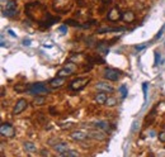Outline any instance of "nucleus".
Segmentation results:
<instances>
[{
    "label": "nucleus",
    "instance_id": "1",
    "mask_svg": "<svg viewBox=\"0 0 165 157\" xmlns=\"http://www.w3.org/2000/svg\"><path fill=\"white\" fill-rule=\"evenodd\" d=\"M27 91H28L29 94H32V95H47V94H50L51 89L47 87V85L43 84V82H36V84L29 85Z\"/></svg>",
    "mask_w": 165,
    "mask_h": 157
},
{
    "label": "nucleus",
    "instance_id": "2",
    "mask_svg": "<svg viewBox=\"0 0 165 157\" xmlns=\"http://www.w3.org/2000/svg\"><path fill=\"white\" fill-rule=\"evenodd\" d=\"M1 13H3L4 17H8V18L15 17L17 13H18L17 1H14V0H9V1H6V4L3 6V9H1Z\"/></svg>",
    "mask_w": 165,
    "mask_h": 157
},
{
    "label": "nucleus",
    "instance_id": "3",
    "mask_svg": "<svg viewBox=\"0 0 165 157\" xmlns=\"http://www.w3.org/2000/svg\"><path fill=\"white\" fill-rule=\"evenodd\" d=\"M89 82H90L89 77H78V79H75L74 81L70 82L69 89L72 90V91H80V90H83Z\"/></svg>",
    "mask_w": 165,
    "mask_h": 157
},
{
    "label": "nucleus",
    "instance_id": "4",
    "mask_svg": "<svg viewBox=\"0 0 165 157\" xmlns=\"http://www.w3.org/2000/svg\"><path fill=\"white\" fill-rule=\"evenodd\" d=\"M103 76H104V79L109 80V81H118L121 77V71L112 67H106L104 71H103Z\"/></svg>",
    "mask_w": 165,
    "mask_h": 157
},
{
    "label": "nucleus",
    "instance_id": "5",
    "mask_svg": "<svg viewBox=\"0 0 165 157\" xmlns=\"http://www.w3.org/2000/svg\"><path fill=\"white\" fill-rule=\"evenodd\" d=\"M75 70H76V65L69 61V62L65 65V66L61 68L59 72H57V76H61V77H66V76H70V75L74 74Z\"/></svg>",
    "mask_w": 165,
    "mask_h": 157
},
{
    "label": "nucleus",
    "instance_id": "6",
    "mask_svg": "<svg viewBox=\"0 0 165 157\" xmlns=\"http://www.w3.org/2000/svg\"><path fill=\"white\" fill-rule=\"evenodd\" d=\"M0 133L3 137H8V138H13L15 136V129L11 124L9 123H3L0 127Z\"/></svg>",
    "mask_w": 165,
    "mask_h": 157
},
{
    "label": "nucleus",
    "instance_id": "7",
    "mask_svg": "<svg viewBox=\"0 0 165 157\" xmlns=\"http://www.w3.org/2000/svg\"><path fill=\"white\" fill-rule=\"evenodd\" d=\"M27 106H28V101H27L25 99H19V100L15 103V105L13 108V115H18V114H21L22 112H24L27 109Z\"/></svg>",
    "mask_w": 165,
    "mask_h": 157
},
{
    "label": "nucleus",
    "instance_id": "8",
    "mask_svg": "<svg viewBox=\"0 0 165 157\" xmlns=\"http://www.w3.org/2000/svg\"><path fill=\"white\" fill-rule=\"evenodd\" d=\"M122 18V13L120 11L118 8H112L109 11H108V15H107V19L109 22H117Z\"/></svg>",
    "mask_w": 165,
    "mask_h": 157
},
{
    "label": "nucleus",
    "instance_id": "9",
    "mask_svg": "<svg viewBox=\"0 0 165 157\" xmlns=\"http://www.w3.org/2000/svg\"><path fill=\"white\" fill-rule=\"evenodd\" d=\"M88 136L90 137V138H94V139H98V141H103L106 139V133L104 131H102V129H91V131L88 132Z\"/></svg>",
    "mask_w": 165,
    "mask_h": 157
},
{
    "label": "nucleus",
    "instance_id": "10",
    "mask_svg": "<svg viewBox=\"0 0 165 157\" xmlns=\"http://www.w3.org/2000/svg\"><path fill=\"white\" fill-rule=\"evenodd\" d=\"M52 150L56 152V153H59V155H62L64 152H66L67 150H70V146L66 143V142H59V143H56L55 146H52Z\"/></svg>",
    "mask_w": 165,
    "mask_h": 157
},
{
    "label": "nucleus",
    "instance_id": "11",
    "mask_svg": "<svg viewBox=\"0 0 165 157\" xmlns=\"http://www.w3.org/2000/svg\"><path fill=\"white\" fill-rule=\"evenodd\" d=\"M95 87H97L98 91H104V93H113L114 91L113 87L106 81H98L95 84Z\"/></svg>",
    "mask_w": 165,
    "mask_h": 157
},
{
    "label": "nucleus",
    "instance_id": "12",
    "mask_svg": "<svg viewBox=\"0 0 165 157\" xmlns=\"http://www.w3.org/2000/svg\"><path fill=\"white\" fill-rule=\"evenodd\" d=\"M88 137H89L88 133L83 132V131H75V132L70 133V138L74 139V141H78V142H83V141H85Z\"/></svg>",
    "mask_w": 165,
    "mask_h": 157
},
{
    "label": "nucleus",
    "instance_id": "13",
    "mask_svg": "<svg viewBox=\"0 0 165 157\" xmlns=\"http://www.w3.org/2000/svg\"><path fill=\"white\" fill-rule=\"evenodd\" d=\"M65 84V77H61V76H56L55 79L50 80V87L51 89H59Z\"/></svg>",
    "mask_w": 165,
    "mask_h": 157
},
{
    "label": "nucleus",
    "instance_id": "14",
    "mask_svg": "<svg viewBox=\"0 0 165 157\" xmlns=\"http://www.w3.org/2000/svg\"><path fill=\"white\" fill-rule=\"evenodd\" d=\"M135 19H136V14L132 10H126L122 13L121 20H123L125 23H132V22H135Z\"/></svg>",
    "mask_w": 165,
    "mask_h": 157
},
{
    "label": "nucleus",
    "instance_id": "15",
    "mask_svg": "<svg viewBox=\"0 0 165 157\" xmlns=\"http://www.w3.org/2000/svg\"><path fill=\"white\" fill-rule=\"evenodd\" d=\"M108 93H104V91H98V94H95L94 100L98 103L99 105H104L107 103V99H108Z\"/></svg>",
    "mask_w": 165,
    "mask_h": 157
},
{
    "label": "nucleus",
    "instance_id": "16",
    "mask_svg": "<svg viewBox=\"0 0 165 157\" xmlns=\"http://www.w3.org/2000/svg\"><path fill=\"white\" fill-rule=\"evenodd\" d=\"M97 51H98V53H101L102 56L108 55V52H109L108 43H107V42H99V43H97Z\"/></svg>",
    "mask_w": 165,
    "mask_h": 157
},
{
    "label": "nucleus",
    "instance_id": "17",
    "mask_svg": "<svg viewBox=\"0 0 165 157\" xmlns=\"http://www.w3.org/2000/svg\"><path fill=\"white\" fill-rule=\"evenodd\" d=\"M93 125L95 128H98V129H102V131H109V123L108 122H106V120H99V122H94Z\"/></svg>",
    "mask_w": 165,
    "mask_h": 157
},
{
    "label": "nucleus",
    "instance_id": "18",
    "mask_svg": "<svg viewBox=\"0 0 165 157\" xmlns=\"http://www.w3.org/2000/svg\"><path fill=\"white\" fill-rule=\"evenodd\" d=\"M23 148H24V151L28 152V153H34V152L37 151V146L33 142H24L23 143Z\"/></svg>",
    "mask_w": 165,
    "mask_h": 157
},
{
    "label": "nucleus",
    "instance_id": "19",
    "mask_svg": "<svg viewBox=\"0 0 165 157\" xmlns=\"http://www.w3.org/2000/svg\"><path fill=\"white\" fill-rule=\"evenodd\" d=\"M121 30H125V28H122V27H117V28H109V27H107V28H99L97 32L99 34H102V33H108V32H121Z\"/></svg>",
    "mask_w": 165,
    "mask_h": 157
},
{
    "label": "nucleus",
    "instance_id": "20",
    "mask_svg": "<svg viewBox=\"0 0 165 157\" xmlns=\"http://www.w3.org/2000/svg\"><path fill=\"white\" fill-rule=\"evenodd\" d=\"M88 61H89L90 63H104V58H101V57H97V56H88L86 57Z\"/></svg>",
    "mask_w": 165,
    "mask_h": 157
},
{
    "label": "nucleus",
    "instance_id": "21",
    "mask_svg": "<svg viewBox=\"0 0 165 157\" xmlns=\"http://www.w3.org/2000/svg\"><path fill=\"white\" fill-rule=\"evenodd\" d=\"M61 156H65V157H78L79 156V152L78 151H74V150H67L66 152H64Z\"/></svg>",
    "mask_w": 165,
    "mask_h": 157
},
{
    "label": "nucleus",
    "instance_id": "22",
    "mask_svg": "<svg viewBox=\"0 0 165 157\" xmlns=\"http://www.w3.org/2000/svg\"><path fill=\"white\" fill-rule=\"evenodd\" d=\"M117 104V99L116 98H113V96H108V99H107V103H106V105L107 106H114Z\"/></svg>",
    "mask_w": 165,
    "mask_h": 157
},
{
    "label": "nucleus",
    "instance_id": "23",
    "mask_svg": "<svg viewBox=\"0 0 165 157\" xmlns=\"http://www.w3.org/2000/svg\"><path fill=\"white\" fill-rule=\"evenodd\" d=\"M65 24L66 25H72V27H81L79 22L74 20V19H67V20H65Z\"/></svg>",
    "mask_w": 165,
    "mask_h": 157
},
{
    "label": "nucleus",
    "instance_id": "24",
    "mask_svg": "<svg viewBox=\"0 0 165 157\" xmlns=\"http://www.w3.org/2000/svg\"><path fill=\"white\" fill-rule=\"evenodd\" d=\"M120 93H121V95H122V98H127V87H126V85H122L121 87H120Z\"/></svg>",
    "mask_w": 165,
    "mask_h": 157
},
{
    "label": "nucleus",
    "instance_id": "25",
    "mask_svg": "<svg viewBox=\"0 0 165 157\" xmlns=\"http://www.w3.org/2000/svg\"><path fill=\"white\" fill-rule=\"evenodd\" d=\"M46 101V98H36L33 100V105H41Z\"/></svg>",
    "mask_w": 165,
    "mask_h": 157
},
{
    "label": "nucleus",
    "instance_id": "26",
    "mask_svg": "<svg viewBox=\"0 0 165 157\" xmlns=\"http://www.w3.org/2000/svg\"><path fill=\"white\" fill-rule=\"evenodd\" d=\"M142 91H144V100H147V82L142 84Z\"/></svg>",
    "mask_w": 165,
    "mask_h": 157
},
{
    "label": "nucleus",
    "instance_id": "27",
    "mask_svg": "<svg viewBox=\"0 0 165 157\" xmlns=\"http://www.w3.org/2000/svg\"><path fill=\"white\" fill-rule=\"evenodd\" d=\"M90 24H95V20H90V22H86L84 23V24H81V28L86 29V28H90Z\"/></svg>",
    "mask_w": 165,
    "mask_h": 157
},
{
    "label": "nucleus",
    "instance_id": "28",
    "mask_svg": "<svg viewBox=\"0 0 165 157\" xmlns=\"http://www.w3.org/2000/svg\"><path fill=\"white\" fill-rule=\"evenodd\" d=\"M59 142H61V139H59V138H51L48 141V144H50V146H55V144L59 143Z\"/></svg>",
    "mask_w": 165,
    "mask_h": 157
},
{
    "label": "nucleus",
    "instance_id": "29",
    "mask_svg": "<svg viewBox=\"0 0 165 157\" xmlns=\"http://www.w3.org/2000/svg\"><path fill=\"white\" fill-rule=\"evenodd\" d=\"M158 138H159V141H160V142L165 143V131H163V132H160V133H159Z\"/></svg>",
    "mask_w": 165,
    "mask_h": 157
},
{
    "label": "nucleus",
    "instance_id": "30",
    "mask_svg": "<svg viewBox=\"0 0 165 157\" xmlns=\"http://www.w3.org/2000/svg\"><path fill=\"white\" fill-rule=\"evenodd\" d=\"M23 85H17L14 87L15 91H18V93H22V91H25V90H28V87H22Z\"/></svg>",
    "mask_w": 165,
    "mask_h": 157
},
{
    "label": "nucleus",
    "instance_id": "31",
    "mask_svg": "<svg viewBox=\"0 0 165 157\" xmlns=\"http://www.w3.org/2000/svg\"><path fill=\"white\" fill-rule=\"evenodd\" d=\"M146 46H147V43H141V44H137V46H135V49H136V51H141V49L146 48Z\"/></svg>",
    "mask_w": 165,
    "mask_h": 157
},
{
    "label": "nucleus",
    "instance_id": "32",
    "mask_svg": "<svg viewBox=\"0 0 165 157\" xmlns=\"http://www.w3.org/2000/svg\"><path fill=\"white\" fill-rule=\"evenodd\" d=\"M154 55H155V63L154 65H155V66H158V63L160 62V53L159 52H155Z\"/></svg>",
    "mask_w": 165,
    "mask_h": 157
},
{
    "label": "nucleus",
    "instance_id": "33",
    "mask_svg": "<svg viewBox=\"0 0 165 157\" xmlns=\"http://www.w3.org/2000/svg\"><path fill=\"white\" fill-rule=\"evenodd\" d=\"M164 29H165V25H163L161 27V29H160L159 30V32H158V34H156V39H159V38H161V34H163V32H164Z\"/></svg>",
    "mask_w": 165,
    "mask_h": 157
},
{
    "label": "nucleus",
    "instance_id": "34",
    "mask_svg": "<svg viewBox=\"0 0 165 157\" xmlns=\"http://www.w3.org/2000/svg\"><path fill=\"white\" fill-rule=\"evenodd\" d=\"M59 30H60L61 33H66V32H67V27H66V24H65V25H61L60 28H59Z\"/></svg>",
    "mask_w": 165,
    "mask_h": 157
},
{
    "label": "nucleus",
    "instance_id": "35",
    "mask_svg": "<svg viewBox=\"0 0 165 157\" xmlns=\"http://www.w3.org/2000/svg\"><path fill=\"white\" fill-rule=\"evenodd\" d=\"M72 123H67V124H61V128L62 129H66V128H71Z\"/></svg>",
    "mask_w": 165,
    "mask_h": 157
},
{
    "label": "nucleus",
    "instance_id": "36",
    "mask_svg": "<svg viewBox=\"0 0 165 157\" xmlns=\"http://www.w3.org/2000/svg\"><path fill=\"white\" fill-rule=\"evenodd\" d=\"M23 44H24V46H29L30 44V39H27V38H24V39H23Z\"/></svg>",
    "mask_w": 165,
    "mask_h": 157
},
{
    "label": "nucleus",
    "instance_id": "37",
    "mask_svg": "<svg viewBox=\"0 0 165 157\" xmlns=\"http://www.w3.org/2000/svg\"><path fill=\"white\" fill-rule=\"evenodd\" d=\"M8 33H9V34H10V36H11V37H17V36H15V33L13 32V30H10V29H9V30H8Z\"/></svg>",
    "mask_w": 165,
    "mask_h": 157
},
{
    "label": "nucleus",
    "instance_id": "38",
    "mask_svg": "<svg viewBox=\"0 0 165 157\" xmlns=\"http://www.w3.org/2000/svg\"><path fill=\"white\" fill-rule=\"evenodd\" d=\"M136 127H137V122H133V128H132V132L136 131Z\"/></svg>",
    "mask_w": 165,
    "mask_h": 157
},
{
    "label": "nucleus",
    "instance_id": "39",
    "mask_svg": "<svg viewBox=\"0 0 165 157\" xmlns=\"http://www.w3.org/2000/svg\"><path fill=\"white\" fill-rule=\"evenodd\" d=\"M41 153H42V155H48V151H46V150H43V151H42V152H41Z\"/></svg>",
    "mask_w": 165,
    "mask_h": 157
},
{
    "label": "nucleus",
    "instance_id": "40",
    "mask_svg": "<svg viewBox=\"0 0 165 157\" xmlns=\"http://www.w3.org/2000/svg\"><path fill=\"white\" fill-rule=\"evenodd\" d=\"M102 1H103V3H104V4H107V3H109V1H110V0H102Z\"/></svg>",
    "mask_w": 165,
    "mask_h": 157
}]
</instances>
